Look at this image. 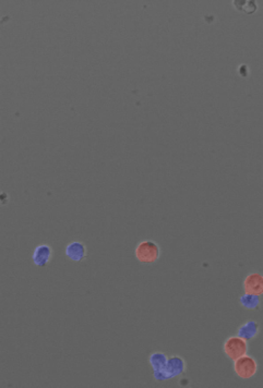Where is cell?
<instances>
[{
	"label": "cell",
	"mask_w": 263,
	"mask_h": 388,
	"mask_svg": "<svg viewBox=\"0 0 263 388\" xmlns=\"http://www.w3.org/2000/svg\"><path fill=\"white\" fill-rule=\"evenodd\" d=\"M135 255L141 264H154L161 256V249L153 240H142L135 249Z\"/></svg>",
	"instance_id": "obj_1"
},
{
	"label": "cell",
	"mask_w": 263,
	"mask_h": 388,
	"mask_svg": "<svg viewBox=\"0 0 263 388\" xmlns=\"http://www.w3.org/2000/svg\"><path fill=\"white\" fill-rule=\"evenodd\" d=\"M186 371V363L182 358L178 356H173L168 358L166 366L163 370L153 371V375L156 380H167L176 376H180Z\"/></svg>",
	"instance_id": "obj_2"
},
{
	"label": "cell",
	"mask_w": 263,
	"mask_h": 388,
	"mask_svg": "<svg viewBox=\"0 0 263 388\" xmlns=\"http://www.w3.org/2000/svg\"><path fill=\"white\" fill-rule=\"evenodd\" d=\"M225 356L233 361L245 356L248 352V343L247 340L241 338L240 336H231L228 337L223 345Z\"/></svg>",
	"instance_id": "obj_3"
},
{
	"label": "cell",
	"mask_w": 263,
	"mask_h": 388,
	"mask_svg": "<svg viewBox=\"0 0 263 388\" xmlns=\"http://www.w3.org/2000/svg\"><path fill=\"white\" fill-rule=\"evenodd\" d=\"M234 371L242 379H249L253 377L258 372V363L251 356L240 357L234 361Z\"/></svg>",
	"instance_id": "obj_4"
},
{
	"label": "cell",
	"mask_w": 263,
	"mask_h": 388,
	"mask_svg": "<svg viewBox=\"0 0 263 388\" xmlns=\"http://www.w3.org/2000/svg\"><path fill=\"white\" fill-rule=\"evenodd\" d=\"M245 293L260 295L263 294V275L260 273H250L244 279Z\"/></svg>",
	"instance_id": "obj_5"
},
{
	"label": "cell",
	"mask_w": 263,
	"mask_h": 388,
	"mask_svg": "<svg viewBox=\"0 0 263 388\" xmlns=\"http://www.w3.org/2000/svg\"><path fill=\"white\" fill-rule=\"evenodd\" d=\"M64 253L70 261L80 263L87 258L88 249L81 241H72L65 247Z\"/></svg>",
	"instance_id": "obj_6"
},
{
	"label": "cell",
	"mask_w": 263,
	"mask_h": 388,
	"mask_svg": "<svg viewBox=\"0 0 263 388\" xmlns=\"http://www.w3.org/2000/svg\"><path fill=\"white\" fill-rule=\"evenodd\" d=\"M52 249L48 245H39L34 249L32 255L33 263L38 267H45L49 264L52 258Z\"/></svg>",
	"instance_id": "obj_7"
},
{
	"label": "cell",
	"mask_w": 263,
	"mask_h": 388,
	"mask_svg": "<svg viewBox=\"0 0 263 388\" xmlns=\"http://www.w3.org/2000/svg\"><path fill=\"white\" fill-rule=\"evenodd\" d=\"M259 333V324L255 321H248L238 328V336L248 340L253 339Z\"/></svg>",
	"instance_id": "obj_8"
},
{
	"label": "cell",
	"mask_w": 263,
	"mask_h": 388,
	"mask_svg": "<svg viewBox=\"0 0 263 388\" xmlns=\"http://www.w3.org/2000/svg\"><path fill=\"white\" fill-rule=\"evenodd\" d=\"M167 360H168V357L166 356L165 353L160 352V351H155L150 356L149 362H150L151 366H152L153 371H160V370H163L164 367L166 366Z\"/></svg>",
	"instance_id": "obj_9"
},
{
	"label": "cell",
	"mask_w": 263,
	"mask_h": 388,
	"mask_svg": "<svg viewBox=\"0 0 263 388\" xmlns=\"http://www.w3.org/2000/svg\"><path fill=\"white\" fill-rule=\"evenodd\" d=\"M239 302L245 308H248V310H254V308H258L260 305V298L259 295L245 293L240 297Z\"/></svg>",
	"instance_id": "obj_10"
},
{
	"label": "cell",
	"mask_w": 263,
	"mask_h": 388,
	"mask_svg": "<svg viewBox=\"0 0 263 388\" xmlns=\"http://www.w3.org/2000/svg\"><path fill=\"white\" fill-rule=\"evenodd\" d=\"M234 5L236 8L242 12L247 13H253L257 10V5L255 2H234Z\"/></svg>",
	"instance_id": "obj_11"
}]
</instances>
